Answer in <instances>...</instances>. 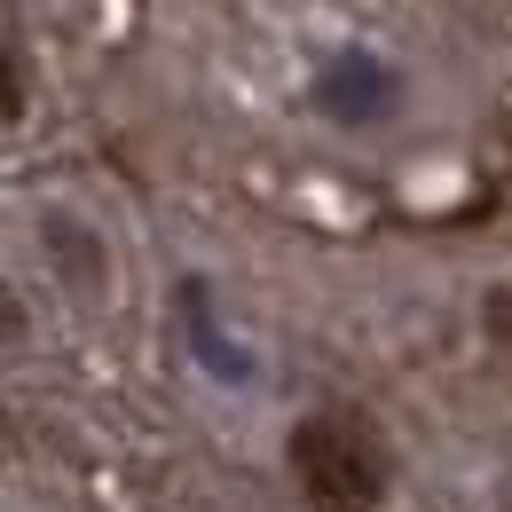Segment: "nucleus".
<instances>
[{
    "label": "nucleus",
    "instance_id": "nucleus-3",
    "mask_svg": "<svg viewBox=\"0 0 512 512\" xmlns=\"http://www.w3.org/2000/svg\"><path fill=\"white\" fill-rule=\"evenodd\" d=\"M40 253H48V268L79 300H111V253H103V237H87L71 221L64 205H40Z\"/></svg>",
    "mask_w": 512,
    "mask_h": 512
},
{
    "label": "nucleus",
    "instance_id": "nucleus-2",
    "mask_svg": "<svg viewBox=\"0 0 512 512\" xmlns=\"http://www.w3.org/2000/svg\"><path fill=\"white\" fill-rule=\"evenodd\" d=\"M402 103H410V79L394 56L379 48H363V40H347V48H331L316 71H308V111H316L323 127L339 134H379L402 119Z\"/></svg>",
    "mask_w": 512,
    "mask_h": 512
},
{
    "label": "nucleus",
    "instance_id": "nucleus-4",
    "mask_svg": "<svg viewBox=\"0 0 512 512\" xmlns=\"http://www.w3.org/2000/svg\"><path fill=\"white\" fill-rule=\"evenodd\" d=\"M481 339L512 363V276H497V284L481 292Z\"/></svg>",
    "mask_w": 512,
    "mask_h": 512
},
{
    "label": "nucleus",
    "instance_id": "nucleus-5",
    "mask_svg": "<svg viewBox=\"0 0 512 512\" xmlns=\"http://www.w3.org/2000/svg\"><path fill=\"white\" fill-rule=\"evenodd\" d=\"M24 119V48L8 40V127Z\"/></svg>",
    "mask_w": 512,
    "mask_h": 512
},
{
    "label": "nucleus",
    "instance_id": "nucleus-1",
    "mask_svg": "<svg viewBox=\"0 0 512 512\" xmlns=\"http://www.w3.org/2000/svg\"><path fill=\"white\" fill-rule=\"evenodd\" d=\"M284 473L308 512H386L394 497V442L371 410L355 402H316L284 426Z\"/></svg>",
    "mask_w": 512,
    "mask_h": 512
}]
</instances>
